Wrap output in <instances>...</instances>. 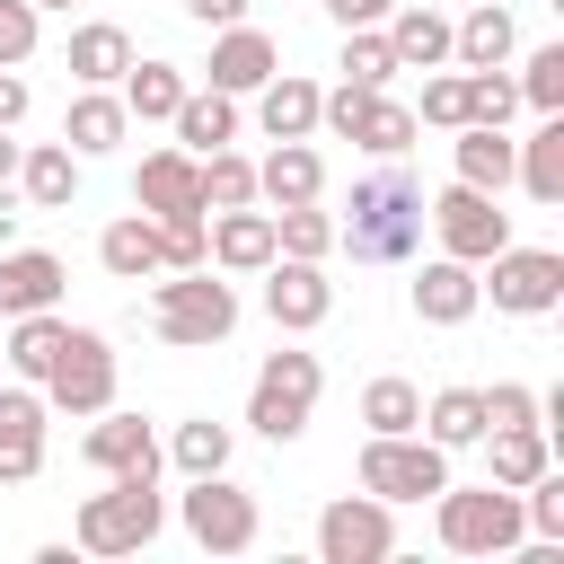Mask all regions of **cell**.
Wrapping results in <instances>:
<instances>
[{
    "label": "cell",
    "instance_id": "6da1fadb",
    "mask_svg": "<svg viewBox=\"0 0 564 564\" xmlns=\"http://www.w3.org/2000/svg\"><path fill=\"white\" fill-rule=\"evenodd\" d=\"M335 247L352 256V264H405L414 247H423V185L388 159L379 176H361L352 185V203H344V220H335Z\"/></svg>",
    "mask_w": 564,
    "mask_h": 564
},
{
    "label": "cell",
    "instance_id": "7a4b0ae2",
    "mask_svg": "<svg viewBox=\"0 0 564 564\" xmlns=\"http://www.w3.org/2000/svg\"><path fill=\"white\" fill-rule=\"evenodd\" d=\"M150 326H159V344H176V352H212V344H229V326H238V291H229V273H212V264L159 273V282H150Z\"/></svg>",
    "mask_w": 564,
    "mask_h": 564
},
{
    "label": "cell",
    "instance_id": "3957f363",
    "mask_svg": "<svg viewBox=\"0 0 564 564\" xmlns=\"http://www.w3.org/2000/svg\"><path fill=\"white\" fill-rule=\"evenodd\" d=\"M432 529H441V546L449 555H511V546H529V520H520V494L511 485H441L432 494Z\"/></svg>",
    "mask_w": 564,
    "mask_h": 564
},
{
    "label": "cell",
    "instance_id": "277c9868",
    "mask_svg": "<svg viewBox=\"0 0 564 564\" xmlns=\"http://www.w3.org/2000/svg\"><path fill=\"white\" fill-rule=\"evenodd\" d=\"M159 529H167V494L141 485V476H106V494L79 502L70 546H79V555H141Z\"/></svg>",
    "mask_w": 564,
    "mask_h": 564
},
{
    "label": "cell",
    "instance_id": "5b68a950",
    "mask_svg": "<svg viewBox=\"0 0 564 564\" xmlns=\"http://www.w3.org/2000/svg\"><path fill=\"white\" fill-rule=\"evenodd\" d=\"M352 476H361V494H379V502H432V494L449 485V449L423 441V432H370Z\"/></svg>",
    "mask_w": 564,
    "mask_h": 564
},
{
    "label": "cell",
    "instance_id": "8992f818",
    "mask_svg": "<svg viewBox=\"0 0 564 564\" xmlns=\"http://www.w3.org/2000/svg\"><path fill=\"white\" fill-rule=\"evenodd\" d=\"M317 388H326V370H317V352H264V370H256V388H247V423L264 432V441H300L308 432V414H317Z\"/></svg>",
    "mask_w": 564,
    "mask_h": 564
},
{
    "label": "cell",
    "instance_id": "52a82bcc",
    "mask_svg": "<svg viewBox=\"0 0 564 564\" xmlns=\"http://www.w3.org/2000/svg\"><path fill=\"white\" fill-rule=\"evenodd\" d=\"M176 520H185V538H194L203 555H247V546L264 538V511H256L247 485H229V467H220V476H185Z\"/></svg>",
    "mask_w": 564,
    "mask_h": 564
},
{
    "label": "cell",
    "instance_id": "ba28073f",
    "mask_svg": "<svg viewBox=\"0 0 564 564\" xmlns=\"http://www.w3.org/2000/svg\"><path fill=\"white\" fill-rule=\"evenodd\" d=\"M35 388H44V405H53V414H70V423L106 414V405H115V344H106L97 326H70V335H62V352H53V370H44Z\"/></svg>",
    "mask_w": 564,
    "mask_h": 564
},
{
    "label": "cell",
    "instance_id": "9c48e42d",
    "mask_svg": "<svg viewBox=\"0 0 564 564\" xmlns=\"http://www.w3.org/2000/svg\"><path fill=\"white\" fill-rule=\"evenodd\" d=\"M476 291L502 317H546V308H564V256L555 247H494L476 264Z\"/></svg>",
    "mask_w": 564,
    "mask_h": 564
},
{
    "label": "cell",
    "instance_id": "30bf717a",
    "mask_svg": "<svg viewBox=\"0 0 564 564\" xmlns=\"http://www.w3.org/2000/svg\"><path fill=\"white\" fill-rule=\"evenodd\" d=\"M423 229H432L441 256H458V264H485L494 247H511V212H502L485 185H449V194H432V203H423Z\"/></svg>",
    "mask_w": 564,
    "mask_h": 564
},
{
    "label": "cell",
    "instance_id": "8fae6325",
    "mask_svg": "<svg viewBox=\"0 0 564 564\" xmlns=\"http://www.w3.org/2000/svg\"><path fill=\"white\" fill-rule=\"evenodd\" d=\"M317 555L326 564H388L397 555V502L379 494H335L317 511Z\"/></svg>",
    "mask_w": 564,
    "mask_h": 564
},
{
    "label": "cell",
    "instance_id": "7c38bea8",
    "mask_svg": "<svg viewBox=\"0 0 564 564\" xmlns=\"http://www.w3.org/2000/svg\"><path fill=\"white\" fill-rule=\"evenodd\" d=\"M79 458H88L97 476H141V485H159V458H167V449H159V432H150L141 414H115V405H106V414H88Z\"/></svg>",
    "mask_w": 564,
    "mask_h": 564
},
{
    "label": "cell",
    "instance_id": "4fadbf2b",
    "mask_svg": "<svg viewBox=\"0 0 564 564\" xmlns=\"http://www.w3.org/2000/svg\"><path fill=\"white\" fill-rule=\"evenodd\" d=\"M264 317H273L282 335H308V326L335 317V282H326L308 256H273V264H264Z\"/></svg>",
    "mask_w": 564,
    "mask_h": 564
},
{
    "label": "cell",
    "instance_id": "5bb4252c",
    "mask_svg": "<svg viewBox=\"0 0 564 564\" xmlns=\"http://www.w3.org/2000/svg\"><path fill=\"white\" fill-rule=\"evenodd\" d=\"M282 70V44L264 26H212V62H203V88H229V97H256L264 79Z\"/></svg>",
    "mask_w": 564,
    "mask_h": 564
},
{
    "label": "cell",
    "instance_id": "9a60e30c",
    "mask_svg": "<svg viewBox=\"0 0 564 564\" xmlns=\"http://www.w3.org/2000/svg\"><path fill=\"white\" fill-rule=\"evenodd\" d=\"M132 203L150 220H203V159L194 150H150L132 167Z\"/></svg>",
    "mask_w": 564,
    "mask_h": 564
},
{
    "label": "cell",
    "instance_id": "2e32d148",
    "mask_svg": "<svg viewBox=\"0 0 564 564\" xmlns=\"http://www.w3.org/2000/svg\"><path fill=\"white\" fill-rule=\"evenodd\" d=\"M203 264L212 273H264L273 264V212H256V203L203 212Z\"/></svg>",
    "mask_w": 564,
    "mask_h": 564
},
{
    "label": "cell",
    "instance_id": "e0dca14e",
    "mask_svg": "<svg viewBox=\"0 0 564 564\" xmlns=\"http://www.w3.org/2000/svg\"><path fill=\"white\" fill-rule=\"evenodd\" d=\"M44 388H0V485H35L44 476Z\"/></svg>",
    "mask_w": 564,
    "mask_h": 564
},
{
    "label": "cell",
    "instance_id": "ac0fdd59",
    "mask_svg": "<svg viewBox=\"0 0 564 564\" xmlns=\"http://www.w3.org/2000/svg\"><path fill=\"white\" fill-rule=\"evenodd\" d=\"M414 317L423 326H467L476 308H485V291H476V264H458V256H432V264H414Z\"/></svg>",
    "mask_w": 564,
    "mask_h": 564
},
{
    "label": "cell",
    "instance_id": "d6986e66",
    "mask_svg": "<svg viewBox=\"0 0 564 564\" xmlns=\"http://www.w3.org/2000/svg\"><path fill=\"white\" fill-rule=\"evenodd\" d=\"M70 291V264L53 247H9L0 256V317H26V308H53Z\"/></svg>",
    "mask_w": 564,
    "mask_h": 564
},
{
    "label": "cell",
    "instance_id": "ffe728a7",
    "mask_svg": "<svg viewBox=\"0 0 564 564\" xmlns=\"http://www.w3.org/2000/svg\"><path fill=\"white\" fill-rule=\"evenodd\" d=\"M317 194H326V159H317L308 141H273V150L256 159V203L291 212V203H317Z\"/></svg>",
    "mask_w": 564,
    "mask_h": 564
},
{
    "label": "cell",
    "instance_id": "44dd1931",
    "mask_svg": "<svg viewBox=\"0 0 564 564\" xmlns=\"http://www.w3.org/2000/svg\"><path fill=\"white\" fill-rule=\"evenodd\" d=\"M317 79H300V70H273L264 88H256V123H264V141H317Z\"/></svg>",
    "mask_w": 564,
    "mask_h": 564
},
{
    "label": "cell",
    "instance_id": "7402d4cb",
    "mask_svg": "<svg viewBox=\"0 0 564 564\" xmlns=\"http://www.w3.org/2000/svg\"><path fill=\"white\" fill-rule=\"evenodd\" d=\"M379 35H388L397 70H441V62H449V18L423 9V0H397V9L379 18Z\"/></svg>",
    "mask_w": 564,
    "mask_h": 564
},
{
    "label": "cell",
    "instance_id": "603a6c76",
    "mask_svg": "<svg viewBox=\"0 0 564 564\" xmlns=\"http://www.w3.org/2000/svg\"><path fill=\"white\" fill-rule=\"evenodd\" d=\"M511 44H520V26H511L502 0H467V18L449 26V62L458 70H494V62H511Z\"/></svg>",
    "mask_w": 564,
    "mask_h": 564
},
{
    "label": "cell",
    "instance_id": "cb8c5ba5",
    "mask_svg": "<svg viewBox=\"0 0 564 564\" xmlns=\"http://www.w3.org/2000/svg\"><path fill=\"white\" fill-rule=\"evenodd\" d=\"M97 264H106L115 282H150V273H167L159 220H150V212H123V220H106V238H97Z\"/></svg>",
    "mask_w": 564,
    "mask_h": 564
},
{
    "label": "cell",
    "instance_id": "d4e9b609",
    "mask_svg": "<svg viewBox=\"0 0 564 564\" xmlns=\"http://www.w3.org/2000/svg\"><path fill=\"white\" fill-rule=\"evenodd\" d=\"M511 185H529V203H564V115H538V132L511 141Z\"/></svg>",
    "mask_w": 564,
    "mask_h": 564
},
{
    "label": "cell",
    "instance_id": "484cf974",
    "mask_svg": "<svg viewBox=\"0 0 564 564\" xmlns=\"http://www.w3.org/2000/svg\"><path fill=\"white\" fill-rule=\"evenodd\" d=\"M123 70H132V35H123L115 18L70 26V79H79V88H115Z\"/></svg>",
    "mask_w": 564,
    "mask_h": 564
},
{
    "label": "cell",
    "instance_id": "4316f807",
    "mask_svg": "<svg viewBox=\"0 0 564 564\" xmlns=\"http://www.w3.org/2000/svg\"><path fill=\"white\" fill-rule=\"evenodd\" d=\"M123 132H132V115H123V97H115V88H79V97H70V115H62V141H70L79 159H106Z\"/></svg>",
    "mask_w": 564,
    "mask_h": 564
},
{
    "label": "cell",
    "instance_id": "83f0119b",
    "mask_svg": "<svg viewBox=\"0 0 564 564\" xmlns=\"http://www.w3.org/2000/svg\"><path fill=\"white\" fill-rule=\"evenodd\" d=\"M18 185H26L35 212H70V194H79V150H70V141H35V150H18Z\"/></svg>",
    "mask_w": 564,
    "mask_h": 564
},
{
    "label": "cell",
    "instance_id": "f1b7e54d",
    "mask_svg": "<svg viewBox=\"0 0 564 564\" xmlns=\"http://www.w3.org/2000/svg\"><path fill=\"white\" fill-rule=\"evenodd\" d=\"M185 88H194V79H185L176 62H132V70L115 79V97H123L132 123H167V115L185 106Z\"/></svg>",
    "mask_w": 564,
    "mask_h": 564
},
{
    "label": "cell",
    "instance_id": "f546056e",
    "mask_svg": "<svg viewBox=\"0 0 564 564\" xmlns=\"http://www.w3.org/2000/svg\"><path fill=\"white\" fill-rule=\"evenodd\" d=\"M167 123H176V150L203 159V150L238 141V97H229V88H185V106H176Z\"/></svg>",
    "mask_w": 564,
    "mask_h": 564
},
{
    "label": "cell",
    "instance_id": "4dcf8cb0",
    "mask_svg": "<svg viewBox=\"0 0 564 564\" xmlns=\"http://www.w3.org/2000/svg\"><path fill=\"white\" fill-rule=\"evenodd\" d=\"M62 335H70V317L62 308H26V317H9V344H0V361L35 388L44 370H53V352H62Z\"/></svg>",
    "mask_w": 564,
    "mask_h": 564
},
{
    "label": "cell",
    "instance_id": "1f68e13d",
    "mask_svg": "<svg viewBox=\"0 0 564 564\" xmlns=\"http://www.w3.org/2000/svg\"><path fill=\"white\" fill-rule=\"evenodd\" d=\"M485 449H494V485H529V476H546L555 467V441H546V423H494L485 432Z\"/></svg>",
    "mask_w": 564,
    "mask_h": 564
},
{
    "label": "cell",
    "instance_id": "d6a6232c",
    "mask_svg": "<svg viewBox=\"0 0 564 564\" xmlns=\"http://www.w3.org/2000/svg\"><path fill=\"white\" fill-rule=\"evenodd\" d=\"M423 441L476 449V441H485V388H441V397H423Z\"/></svg>",
    "mask_w": 564,
    "mask_h": 564
},
{
    "label": "cell",
    "instance_id": "836d02e7",
    "mask_svg": "<svg viewBox=\"0 0 564 564\" xmlns=\"http://www.w3.org/2000/svg\"><path fill=\"white\" fill-rule=\"evenodd\" d=\"M458 185H485V194H502L511 185V141H502V123H458Z\"/></svg>",
    "mask_w": 564,
    "mask_h": 564
},
{
    "label": "cell",
    "instance_id": "e575fe53",
    "mask_svg": "<svg viewBox=\"0 0 564 564\" xmlns=\"http://www.w3.org/2000/svg\"><path fill=\"white\" fill-rule=\"evenodd\" d=\"M414 132H423V123H414V106H397V97L379 88V97H370V115H361V132H352V150H370V159H405V150H414Z\"/></svg>",
    "mask_w": 564,
    "mask_h": 564
},
{
    "label": "cell",
    "instance_id": "d590c367",
    "mask_svg": "<svg viewBox=\"0 0 564 564\" xmlns=\"http://www.w3.org/2000/svg\"><path fill=\"white\" fill-rule=\"evenodd\" d=\"M273 256H308V264H326V256H335V212H317V203L273 212Z\"/></svg>",
    "mask_w": 564,
    "mask_h": 564
},
{
    "label": "cell",
    "instance_id": "8d00e7d4",
    "mask_svg": "<svg viewBox=\"0 0 564 564\" xmlns=\"http://www.w3.org/2000/svg\"><path fill=\"white\" fill-rule=\"evenodd\" d=\"M361 423H370V432H423V388L397 379V370L370 379V388H361Z\"/></svg>",
    "mask_w": 564,
    "mask_h": 564
},
{
    "label": "cell",
    "instance_id": "74e56055",
    "mask_svg": "<svg viewBox=\"0 0 564 564\" xmlns=\"http://www.w3.org/2000/svg\"><path fill=\"white\" fill-rule=\"evenodd\" d=\"M238 203H256V159H238L220 141V150H203V212H238Z\"/></svg>",
    "mask_w": 564,
    "mask_h": 564
},
{
    "label": "cell",
    "instance_id": "f35d334b",
    "mask_svg": "<svg viewBox=\"0 0 564 564\" xmlns=\"http://www.w3.org/2000/svg\"><path fill=\"white\" fill-rule=\"evenodd\" d=\"M167 458H176L185 476H220V467H229V423H212V414L176 423V432H167Z\"/></svg>",
    "mask_w": 564,
    "mask_h": 564
},
{
    "label": "cell",
    "instance_id": "ab89813d",
    "mask_svg": "<svg viewBox=\"0 0 564 564\" xmlns=\"http://www.w3.org/2000/svg\"><path fill=\"white\" fill-rule=\"evenodd\" d=\"M344 79L352 88H388L397 79V53H388L379 26H344Z\"/></svg>",
    "mask_w": 564,
    "mask_h": 564
},
{
    "label": "cell",
    "instance_id": "60d3db41",
    "mask_svg": "<svg viewBox=\"0 0 564 564\" xmlns=\"http://www.w3.org/2000/svg\"><path fill=\"white\" fill-rule=\"evenodd\" d=\"M520 106L564 115V44H538V53L520 62Z\"/></svg>",
    "mask_w": 564,
    "mask_h": 564
},
{
    "label": "cell",
    "instance_id": "b9f144b4",
    "mask_svg": "<svg viewBox=\"0 0 564 564\" xmlns=\"http://www.w3.org/2000/svg\"><path fill=\"white\" fill-rule=\"evenodd\" d=\"M520 115V79L494 62V70H467V123H511Z\"/></svg>",
    "mask_w": 564,
    "mask_h": 564
},
{
    "label": "cell",
    "instance_id": "7bdbcfd3",
    "mask_svg": "<svg viewBox=\"0 0 564 564\" xmlns=\"http://www.w3.org/2000/svg\"><path fill=\"white\" fill-rule=\"evenodd\" d=\"M414 123H432V132H458V123H467V70H432V79H423V106H414Z\"/></svg>",
    "mask_w": 564,
    "mask_h": 564
},
{
    "label": "cell",
    "instance_id": "ee69618b",
    "mask_svg": "<svg viewBox=\"0 0 564 564\" xmlns=\"http://www.w3.org/2000/svg\"><path fill=\"white\" fill-rule=\"evenodd\" d=\"M35 35H44V9L35 0H0V70H26Z\"/></svg>",
    "mask_w": 564,
    "mask_h": 564
},
{
    "label": "cell",
    "instance_id": "f6af8a7d",
    "mask_svg": "<svg viewBox=\"0 0 564 564\" xmlns=\"http://www.w3.org/2000/svg\"><path fill=\"white\" fill-rule=\"evenodd\" d=\"M494 423H538V388L494 379V388H485V432H494Z\"/></svg>",
    "mask_w": 564,
    "mask_h": 564
},
{
    "label": "cell",
    "instance_id": "bcb514c9",
    "mask_svg": "<svg viewBox=\"0 0 564 564\" xmlns=\"http://www.w3.org/2000/svg\"><path fill=\"white\" fill-rule=\"evenodd\" d=\"M388 9H397V0H326V18H335V26H379Z\"/></svg>",
    "mask_w": 564,
    "mask_h": 564
},
{
    "label": "cell",
    "instance_id": "7dc6e473",
    "mask_svg": "<svg viewBox=\"0 0 564 564\" xmlns=\"http://www.w3.org/2000/svg\"><path fill=\"white\" fill-rule=\"evenodd\" d=\"M18 123H26V79L0 70V132H18Z\"/></svg>",
    "mask_w": 564,
    "mask_h": 564
},
{
    "label": "cell",
    "instance_id": "c3c4849f",
    "mask_svg": "<svg viewBox=\"0 0 564 564\" xmlns=\"http://www.w3.org/2000/svg\"><path fill=\"white\" fill-rule=\"evenodd\" d=\"M256 0H185V18H203V26H238Z\"/></svg>",
    "mask_w": 564,
    "mask_h": 564
},
{
    "label": "cell",
    "instance_id": "681fc988",
    "mask_svg": "<svg viewBox=\"0 0 564 564\" xmlns=\"http://www.w3.org/2000/svg\"><path fill=\"white\" fill-rule=\"evenodd\" d=\"M9 176H18V141L0 132V185H9Z\"/></svg>",
    "mask_w": 564,
    "mask_h": 564
},
{
    "label": "cell",
    "instance_id": "f907efd6",
    "mask_svg": "<svg viewBox=\"0 0 564 564\" xmlns=\"http://www.w3.org/2000/svg\"><path fill=\"white\" fill-rule=\"evenodd\" d=\"M35 9H70V0H35Z\"/></svg>",
    "mask_w": 564,
    "mask_h": 564
},
{
    "label": "cell",
    "instance_id": "816d5d0a",
    "mask_svg": "<svg viewBox=\"0 0 564 564\" xmlns=\"http://www.w3.org/2000/svg\"><path fill=\"white\" fill-rule=\"evenodd\" d=\"M0 370H9V361H0Z\"/></svg>",
    "mask_w": 564,
    "mask_h": 564
}]
</instances>
